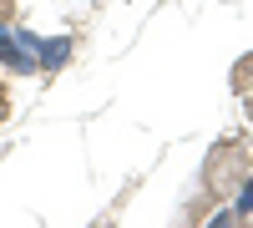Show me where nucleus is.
<instances>
[{
    "label": "nucleus",
    "mask_w": 253,
    "mask_h": 228,
    "mask_svg": "<svg viewBox=\"0 0 253 228\" xmlns=\"http://www.w3.org/2000/svg\"><path fill=\"white\" fill-rule=\"evenodd\" d=\"M248 168H253L248 142L243 137H223V142H213V152H208V162H203V188L218 203H228L238 193V182L248 178Z\"/></svg>",
    "instance_id": "1"
},
{
    "label": "nucleus",
    "mask_w": 253,
    "mask_h": 228,
    "mask_svg": "<svg viewBox=\"0 0 253 228\" xmlns=\"http://www.w3.org/2000/svg\"><path fill=\"white\" fill-rule=\"evenodd\" d=\"M36 31H26V26H5L0 31V61H5V71H15V76H26V71H36Z\"/></svg>",
    "instance_id": "2"
},
{
    "label": "nucleus",
    "mask_w": 253,
    "mask_h": 228,
    "mask_svg": "<svg viewBox=\"0 0 253 228\" xmlns=\"http://www.w3.org/2000/svg\"><path fill=\"white\" fill-rule=\"evenodd\" d=\"M15 26V0H0V31Z\"/></svg>",
    "instance_id": "5"
},
{
    "label": "nucleus",
    "mask_w": 253,
    "mask_h": 228,
    "mask_svg": "<svg viewBox=\"0 0 253 228\" xmlns=\"http://www.w3.org/2000/svg\"><path fill=\"white\" fill-rule=\"evenodd\" d=\"M243 112H248V122H253V96H243Z\"/></svg>",
    "instance_id": "7"
},
{
    "label": "nucleus",
    "mask_w": 253,
    "mask_h": 228,
    "mask_svg": "<svg viewBox=\"0 0 253 228\" xmlns=\"http://www.w3.org/2000/svg\"><path fill=\"white\" fill-rule=\"evenodd\" d=\"M71 36H56V41H41V46H36V61H41V66H46V71H61V66H66V61H71Z\"/></svg>",
    "instance_id": "3"
},
{
    "label": "nucleus",
    "mask_w": 253,
    "mask_h": 228,
    "mask_svg": "<svg viewBox=\"0 0 253 228\" xmlns=\"http://www.w3.org/2000/svg\"><path fill=\"white\" fill-rule=\"evenodd\" d=\"M5 117H10V87L0 81V122H5Z\"/></svg>",
    "instance_id": "6"
},
{
    "label": "nucleus",
    "mask_w": 253,
    "mask_h": 228,
    "mask_svg": "<svg viewBox=\"0 0 253 228\" xmlns=\"http://www.w3.org/2000/svg\"><path fill=\"white\" fill-rule=\"evenodd\" d=\"M248 142H253V137H248Z\"/></svg>",
    "instance_id": "8"
},
{
    "label": "nucleus",
    "mask_w": 253,
    "mask_h": 228,
    "mask_svg": "<svg viewBox=\"0 0 253 228\" xmlns=\"http://www.w3.org/2000/svg\"><path fill=\"white\" fill-rule=\"evenodd\" d=\"M228 87H233L238 96H253V51H248V56H238V66L228 71Z\"/></svg>",
    "instance_id": "4"
}]
</instances>
